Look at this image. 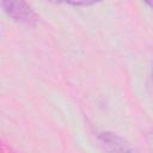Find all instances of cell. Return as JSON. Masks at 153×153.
<instances>
[{
  "mask_svg": "<svg viewBox=\"0 0 153 153\" xmlns=\"http://www.w3.org/2000/svg\"><path fill=\"white\" fill-rule=\"evenodd\" d=\"M1 7L5 13L17 23L29 26L38 23V16L25 1H1Z\"/></svg>",
  "mask_w": 153,
  "mask_h": 153,
  "instance_id": "cell-1",
  "label": "cell"
},
{
  "mask_svg": "<svg viewBox=\"0 0 153 153\" xmlns=\"http://www.w3.org/2000/svg\"><path fill=\"white\" fill-rule=\"evenodd\" d=\"M98 140L108 153H139L130 142L111 131L100 133Z\"/></svg>",
  "mask_w": 153,
  "mask_h": 153,
  "instance_id": "cell-2",
  "label": "cell"
},
{
  "mask_svg": "<svg viewBox=\"0 0 153 153\" xmlns=\"http://www.w3.org/2000/svg\"><path fill=\"white\" fill-rule=\"evenodd\" d=\"M65 4L73 5V6H90V5H93L94 1H67Z\"/></svg>",
  "mask_w": 153,
  "mask_h": 153,
  "instance_id": "cell-3",
  "label": "cell"
},
{
  "mask_svg": "<svg viewBox=\"0 0 153 153\" xmlns=\"http://www.w3.org/2000/svg\"><path fill=\"white\" fill-rule=\"evenodd\" d=\"M146 5H147L151 10H153V1H148V2H146Z\"/></svg>",
  "mask_w": 153,
  "mask_h": 153,
  "instance_id": "cell-4",
  "label": "cell"
},
{
  "mask_svg": "<svg viewBox=\"0 0 153 153\" xmlns=\"http://www.w3.org/2000/svg\"><path fill=\"white\" fill-rule=\"evenodd\" d=\"M152 81H153V69H152Z\"/></svg>",
  "mask_w": 153,
  "mask_h": 153,
  "instance_id": "cell-5",
  "label": "cell"
}]
</instances>
